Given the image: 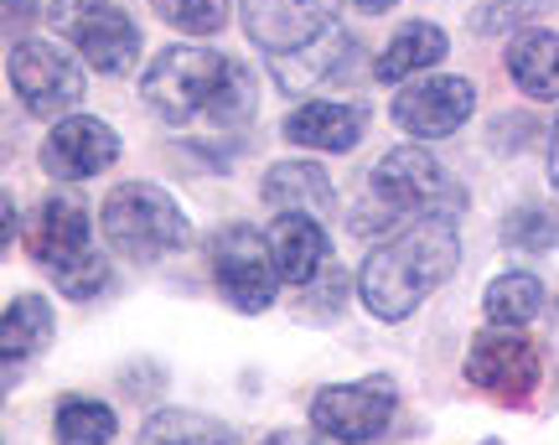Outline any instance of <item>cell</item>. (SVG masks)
<instances>
[{
  "mask_svg": "<svg viewBox=\"0 0 559 445\" xmlns=\"http://www.w3.org/2000/svg\"><path fill=\"white\" fill-rule=\"evenodd\" d=\"M52 332H58V316H52V305L41 296H11L5 316H0V352H5V363H21V358L41 352L52 342Z\"/></svg>",
  "mask_w": 559,
  "mask_h": 445,
  "instance_id": "20",
  "label": "cell"
},
{
  "mask_svg": "<svg viewBox=\"0 0 559 445\" xmlns=\"http://www.w3.org/2000/svg\"><path fill=\"white\" fill-rule=\"evenodd\" d=\"M368 203L379 207L383 218H456L461 213V187L440 171V161L419 145H394L373 171H368Z\"/></svg>",
  "mask_w": 559,
  "mask_h": 445,
  "instance_id": "4",
  "label": "cell"
},
{
  "mask_svg": "<svg viewBox=\"0 0 559 445\" xmlns=\"http://www.w3.org/2000/svg\"><path fill=\"white\" fill-rule=\"evenodd\" d=\"M508 73L528 99H559V32H523L508 47Z\"/></svg>",
  "mask_w": 559,
  "mask_h": 445,
  "instance_id": "19",
  "label": "cell"
},
{
  "mask_svg": "<svg viewBox=\"0 0 559 445\" xmlns=\"http://www.w3.org/2000/svg\"><path fill=\"white\" fill-rule=\"evenodd\" d=\"M264 445H342V441L321 435V430H275V435H264Z\"/></svg>",
  "mask_w": 559,
  "mask_h": 445,
  "instance_id": "27",
  "label": "cell"
},
{
  "mask_svg": "<svg viewBox=\"0 0 559 445\" xmlns=\"http://www.w3.org/2000/svg\"><path fill=\"white\" fill-rule=\"evenodd\" d=\"M394 405H400V394L389 378H362V384H332L321 388L317 399H311V425L321 435H332L342 445H362L383 435L389 420H394Z\"/></svg>",
  "mask_w": 559,
  "mask_h": 445,
  "instance_id": "8",
  "label": "cell"
},
{
  "mask_svg": "<svg viewBox=\"0 0 559 445\" xmlns=\"http://www.w3.org/2000/svg\"><path fill=\"white\" fill-rule=\"evenodd\" d=\"M32 254L37 264H47L52 275L68 269V264H79L94 254V222H88V207L73 197V192H52L47 203H41L37 222H32Z\"/></svg>",
  "mask_w": 559,
  "mask_h": 445,
  "instance_id": "14",
  "label": "cell"
},
{
  "mask_svg": "<svg viewBox=\"0 0 559 445\" xmlns=\"http://www.w3.org/2000/svg\"><path fill=\"white\" fill-rule=\"evenodd\" d=\"M270 73H275V83L285 94H311L321 83H347L358 73V37H347L342 26H332L317 41L296 47V52L270 58Z\"/></svg>",
  "mask_w": 559,
  "mask_h": 445,
  "instance_id": "13",
  "label": "cell"
},
{
  "mask_svg": "<svg viewBox=\"0 0 559 445\" xmlns=\"http://www.w3.org/2000/svg\"><path fill=\"white\" fill-rule=\"evenodd\" d=\"M544 305V285L528 275V269H508L498 280L487 285V296H481V311H487V322L492 326H523L534 322Z\"/></svg>",
  "mask_w": 559,
  "mask_h": 445,
  "instance_id": "22",
  "label": "cell"
},
{
  "mask_svg": "<svg viewBox=\"0 0 559 445\" xmlns=\"http://www.w3.org/2000/svg\"><path fill=\"white\" fill-rule=\"evenodd\" d=\"M270 249L285 285H311L326 264V233L311 213H280V222L270 228Z\"/></svg>",
  "mask_w": 559,
  "mask_h": 445,
  "instance_id": "16",
  "label": "cell"
},
{
  "mask_svg": "<svg viewBox=\"0 0 559 445\" xmlns=\"http://www.w3.org/2000/svg\"><path fill=\"white\" fill-rule=\"evenodd\" d=\"M461 264V239L456 222L425 218L409 222L404 233L379 243L358 269V296L379 322H404L415 316L425 296H436L451 280V269Z\"/></svg>",
  "mask_w": 559,
  "mask_h": 445,
  "instance_id": "2",
  "label": "cell"
},
{
  "mask_svg": "<svg viewBox=\"0 0 559 445\" xmlns=\"http://www.w3.org/2000/svg\"><path fill=\"white\" fill-rule=\"evenodd\" d=\"M5 73H11V88L26 104V115H37V120H58L83 99V68L52 41H11Z\"/></svg>",
  "mask_w": 559,
  "mask_h": 445,
  "instance_id": "5",
  "label": "cell"
},
{
  "mask_svg": "<svg viewBox=\"0 0 559 445\" xmlns=\"http://www.w3.org/2000/svg\"><path fill=\"white\" fill-rule=\"evenodd\" d=\"M109 249L130 264H156L187 243V213L156 182H120L99 207Z\"/></svg>",
  "mask_w": 559,
  "mask_h": 445,
  "instance_id": "3",
  "label": "cell"
},
{
  "mask_svg": "<svg viewBox=\"0 0 559 445\" xmlns=\"http://www.w3.org/2000/svg\"><path fill=\"white\" fill-rule=\"evenodd\" d=\"M487 445H498V441H487Z\"/></svg>",
  "mask_w": 559,
  "mask_h": 445,
  "instance_id": "30",
  "label": "cell"
},
{
  "mask_svg": "<svg viewBox=\"0 0 559 445\" xmlns=\"http://www.w3.org/2000/svg\"><path fill=\"white\" fill-rule=\"evenodd\" d=\"M140 99L151 104L160 124H192L198 115L218 124H239L254 115V79L223 52L207 47H166L145 79H140Z\"/></svg>",
  "mask_w": 559,
  "mask_h": 445,
  "instance_id": "1",
  "label": "cell"
},
{
  "mask_svg": "<svg viewBox=\"0 0 559 445\" xmlns=\"http://www.w3.org/2000/svg\"><path fill=\"white\" fill-rule=\"evenodd\" d=\"M213 280L228 296V305L243 311V316H260L264 305L275 301L280 269H275V249H270L260 228L234 222V228H223L213 239Z\"/></svg>",
  "mask_w": 559,
  "mask_h": 445,
  "instance_id": "6",
  "label": "cell"
},
{
  "mask_svg": "<svg viewBox=\"0 0 559 445\" xmlns=\"http://www.w3.org/2000/svg\"><path fill=\"white\" fill-rule=\"evenodd\" d=\"M445 52H451V37L440 32L436 21H409V26H400L394 41L383 47V58L373 62V79L404 83V79H415V73H430Z\"/></svg>",
  "mask_w": 559,
  "mask_h": 445,
  "instance_id": "17",
  "label": "cell"
},
{
  "mask_svg": "<svg viewBox=\"0 0 559 445\" xmlns=\"http://www.w3.org/2000/svg\"><path fill=\"white\" fill-rule=\"evenodd\" d=\"M58 445H109L115 441V409L99 399H62L52 414Z\"/></svg>",
  "mask_w": 559,
  "mask_h": 445,
  "instance_id": "23",
  "label": "cell"
},
{
  "mask_svg": "<svg viewBox=\"0 0 559 445\" xmlns=\"http://www.w3.org/2000/svg\"><path fill=\"white\" fill-rule=\"evenodd\" d=\"M52 280H58L62 296H73V301H88V296H99L104 280H109V260H104L99 249H94L88 260H79V264H68V269H58Z\"/></svg>",
  "mask_w": 559,
  "mask_h": 445,
  "instance_id": "26",
  "label": "cell"
},
{
  "mask_svg": "<svg viewBox=\"0 0 559 445\" xmlns=\"http://www.w3.org/2000/svg\"><path fill=\"white\" fill-rule=\"evenodd\" d=\"M140 445H239V430L198 409H156L140 425Z\"/></svg>",
  "mask_w": 559,
  "mask_h": 445,
  "instance_id": "21",
  "label": "cell"
},
{
  "mask_svg": "<svg viewBox=\"0 0 559 445\" xmlns=\"http://www.w3.org/2000/svg\"><path fill=\"white\" fill-rule=\"evenodd\" d=\"M502 239L513 243V249H559V213H549V207H523V213L508 218Z\"/></svg>",
  "mask_w": 559,
  "mask_h": 445,
  "instance_id": "25",
  "label": "cell"
},
{
  "mask_svg": "<svg viewBox=\"0 0 559 445\" xmlns=\"http://www.w3.org/2000/svg\"><path fill=\"white\" fill-rule=\"evenodd\" d=\"M477 109V88L472 79H456V73H436V79L409 83L400 99H394V124L415 141H440L461 124L472 120Z\"/></svg>",
  "mask_w": 559,
  "mask_h": 445,
  "instance_id": "10",
  "label": "cell"
},
{
  "mask_svg": "<svg viewBox=\"0 0 559 445\" xmlns=\"http://www.w3.org/2000/svg\"><path fill=\"white\" fill-rule=\"evenodd\" d=\"M115 161H120V135L104 120H94V115H68V120H58V130L41 145V166H47L58 182H88V177L109 171Z\"/></svg>",
  "mask_w": 559,
  "mask_h": 445,
  "instance_id": "12",
  "label": "cell"
},
{
  "mask_svg": "<svg viewBox=\"0 0 559 445\" xmlns=\"http://www.w3.org/2000/svg\"><path fill=\"white\" fill-rule=\"evenodd\" d=\"M337 5L342 0H243V32L254 47L280 58V52H296L306 41H317L321 32H332Z\"/></svg>",
  "mask_w": 559,
  "mask_h": 445,
  "instance_id": "11",
  "label": "cell"
},
{
  "mask_svg": "<svg viewBox=\"0 0 559 445\" xmlns=\"http://www.w3.org/2000/svg\"><path fill=\"white\" fill-rule=\"evenodd\" d=\"M549 177H555V192H559V124H555V145H549Z\"/></svg>",
  "mask_w": 559,
  "mask_h": 445,
  "instance_id": "28",
  "label": "cell"
},
{
  "mask_svg": "<svg viewBox=\"0 0 559 445\" xmlns=\"http://www.w3.org/2000/svg\"><path fill=\"white\" fill-rule=\"evenodd\" d=\"M264 203L275 207V213H326L332 207V182H326V171L311 161H280L264 171Z\"/></svg>",
  "mask_w": 559,
  "mask_h": 445,
  "instance_id": "18",
  "label": "cell"
},
{
  "mask_svg": "<svg viewBox=\"0 0 559 445\" xmlns=\"http://www.w3.org/2000/svg\"><path fill=\"white\" fill-rule=\"evenodd\" d=\"M228 5L234 0H151V11H156L166 26H177L187 37H213L228 26Z\"/></svg>",
  "mask_w": 559,
  "mask_h": 445,
  "instance_id": "24",
  "label": "cell"
},
{
  "mask_svg": "<svg viewBox=\"0 0 559 445\" xmlns=\"http://www.w3.org/2000/svg\"><path fill=\"white\" fill-rule=\"evenodd\" d=\"M285 141L306 145V151H353L368 130V115L358 104H337V99H311L285 115Z\"/></svg>",
  "mask_w": 559,
  "mask_h": 445,
  "instance_id": "15",
  "label": "cell"
},
{
  "mask_svg": "<svg viewBox=\"0 0 559 445\" xmlns=\"http://www.w3.org/2000/svg\"><path fill=\"white\" fill-rule=\"evenodd\" d=\"M389 5H400V0H358V11H389Z\"/></svg>",
  "mask_w": 559,
  "mask_h": 445,
  "instance_id": "29",
  "label": "cell"
},
{
  "mask_svg": "<svg viewBox=\"0 0 559 445\" xmlns=\"http://www.w3.org/2000/svg\"><path fill=\"white\" fill-rule=\"evenodd\" d=\"M544 378L539 347L523 337L519 326H492L472 337V352H466V384L492 394L498 405H523L534 399V388Z\"/></svg>",
  "mask_w": 559,
  "mask_h": 445,
  "instance_id": "7",
  "label": "cell"
},
{
  "mask_svg": "<svg viewBox=\"0 0 559 445\" xmlns=\"http://www.w3.org/2000/svg\"><path fill=\"white\" fill-rule=\"evenodd\" d=\"M58 26L99 73H124L140 58V26L109 0H73L58 16Z\"/></svg>",
  "mask_w": 559,
  "mask_h": 445,
  "instance_id": "9",
  "label": "cell"
}]
</instances>
